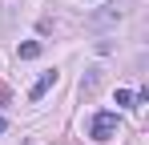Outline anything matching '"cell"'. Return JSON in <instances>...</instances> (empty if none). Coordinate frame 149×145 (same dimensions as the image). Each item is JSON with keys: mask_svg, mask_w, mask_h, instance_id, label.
Instances as JSON below:
<instances>
[{"mask_svg": "<svg viewBox=\"0 0 149 145\" xmlns=\"http://www.w3.org/2000/svg\"><path fill=\"white\" fill-rule=\"evenodd\" d=\"M117 129H121V121H117V113L101 109L97 117H93V125H89V137H93L97 145H105V141H113V137H117Z\"/></svg>", "mask_w": 149, "mask_h": 145, "instance_id": "obj_1", "label": "cell"}, {"mask_svg": "<svg viewBox=\"0 0 149 145\" xmlns=\"http://www.w3.org/2000/svg\"><path fill=\"white\" fill-rule=\"evenodd\" d=\"M52 85H56V69H52V72H40V81H36V85L28 89V101H40V97L49 93Z\"/></svg>", "mask_w": 149, "mask_h": 145, "instance_id": "obj_2", "label": "cell"}, {"mask_svg": "<svg viewBox=\"0 0 149 145\" xmlns=\"http://www.w3.org/2000/svg\"><path fill=\"white\" fill-rule=\"evenodd\" d=\"M101 77H105V69H89V77L81 81V93H85V97L97 93V89H101Z\"/></svg>", "mask_w": 149, "mask_h": 145, "instance_id": "obj_3", "label": "cell"}, {"mask_svg": "<svg viewBox=\"0 0 149 145\" xmlns=\"http://www.w3.org/2000/svg\"><path fill=\"white\" fill-rule=\"evenodd\" d=\"M40 56V40H28V45H20V61H36Z\"/></svg>", "mask_w": 149, "mask_h": 145, "instance_id": "obj_4", "label": "cell"}, {"mask_svg": "<svg viewBox=\"0 0 149 145\" xmlns=\"http://www.w3.org/2000/svg\"><path fill=\"white\" fill-rule=\"evenodd\" d=\"M133 101H137V97L129 93V89H117V105H129V109H133Z\"/></svg>", "mask_w": 149, "mask_h": 145, "instance_id": "obj_5", "label": "cell"}, {"mask_svg": "<svg viewBox=\"0 0 149 145\" xmlns=\"http://www.w3.org/2000/svg\"><path fill=\"white\" fill-rule=\"evenodd\" d=\"M4 129H8V121H4V117H0V133H4Z\"/></svg>", "mask_w": 149, "mask_h": 145, "instance_id": "obj_6", "label": "cell"}]
</instances>
